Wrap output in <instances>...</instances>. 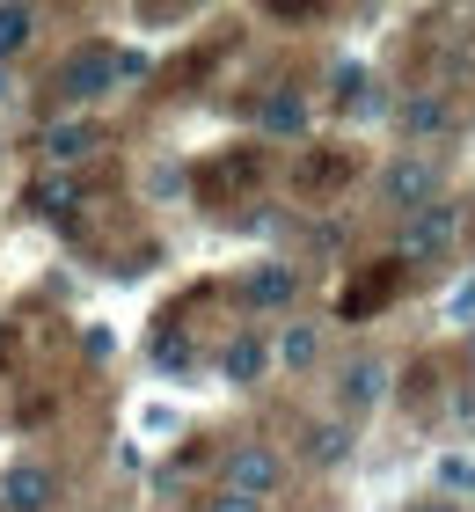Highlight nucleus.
<instances>
[{
    "label": "nucleus",
    "instance_id": "nucleus-17",
    "mask_svg": "<svg viewBox=\"0 0 475 512\" xmlns=\"http://www.w3.org/2000/svg\"><path fill=\"white\" fill-rule=\"evenodd\" d=\"M205 512H264V505H256V498H234V491H220V498H212Z\"/></svg>",
    "mask_w": 475,
    "mask_h": 512
},
{
    "label": "nucleus",
    "instance_id": "nucleus-15",
    "mask_svg": "<svg viewBox=\"0 0 475 512\" xmlns=\"http://www.w3.org/2000/svg\"><path fill=\"white\" fill-rule=\"evenodd\" d=\"M74 198H81V191H74V183H59V176H52V183H37V191H30V205H44V213H66Z\"/></svg>",
    "mask_w": 475,
    "mask_h": 512
},
{
    "label": "nucleus",
    "instance_id": "nucleus-1",
    "mask_svg": "<svg viewBox=\"0 0 475 512\" xmlns=\"http://www.w3.org/2000/svg\"><path fill=\"white\" fill-rule=\"evenodd\" d=\"M454 242H461V205H446V198L395 227V256H402V264H439Z\"/></svg>",
    "mask_w": 475,
    "mask_h": 512
},
{
    "label": "nucleus",
    "instance_id": "nucleus-3",
    "mask_svg": "<svg viewBox=\"0 0 475 512\" xmlns=\"http://www.w3.org/2000/svg\"><path fill=\"white\" fill-rule=\"evenodd\" d=\"M278 476H285V461L264 447V439H249V447L227 454V491H234V498H256V505H264V498L278 491Z\"/></svg>",
    "mask_w": 475,
    "mask_h": 512
},
{
    "label": "nucleus",
    "instance_id": "nucleus-12",
    "mask_svg": "<svg viewBox=\"0 0 475 512\" xmlns=\"http://www.w3.org/2000/svg\"><path fill=\"white\" fill-rule=\"evenodd\" d=\"M315 352H322V337L307 330V322H293V330H285V344H278L285 366H315Z\"/></svg>",
    "mask_w": 475,
    "mask_h": 512
},
{
    "label": "nucleus",
    "instance_id": "nucleus-6",
    "mask_svg": "<svg viewBox=\"0 0 475 512\" xmlns=\"http://www.w3.org/2000/svg\"><path fill=\"white\" fill-rule=\"evenodd\" d=\"M293 293H300L293 264H264V271H249V278H242V300H249V308H285Z\"/></svg>",
    "mask_w": 475,
    "mask_h": 512
},
{
    "label": "nucleus",
    "instance_id": "nucleus-14",
    "mask_svg": "<svg viewBox=\"0 0 475 512\" xmlns=\"http://www.w3.org/2000/svg\"><path fill=\"white\" fill-rule=\"evenodd\" d=\"M264 125H271V132H300V125H307V110H300L293 96H278V103H264Z\"/></svg>",
    "mask_w": 475,
    "mask_h": 512
},
{
    "label": "nucleus",
    "instance_id": "nucleus-11",
    "mask_svg": "<svg viewBox=\"0 0 475 512\" xmlns=\"http://www.w3.org/2000/svg\"><path fill=\"white\" fill-rule=\"evenodd\" d=\"M402 132H410V139H424V132H446V103H439V96H417L410 110H402Z\"/></svg>",
    "mask_w": 475,
    "mask_h": 512
},
{
    "label": "nucleus",
    "instance_id": "nucleus-13",
    "mask_svg": "<svg viewBox=\"0 0 475 512\" xmlns=\"http://www.w3.org/2000/svg\"><path fill=\"white\" fill-rule=\"evenodd\" d=\"M307 454H315V461H344L351 454V432L344 425H315V432H307Z\"/></svg>",
    "mask_w": 475,
    "mask_h": 512
},
{
    "label": "nucleus",
    "instance_id": "nucleus-16",
    "mask_svg": "<svg viewBox=\"0 0 475 512\" xmlns=\"http://www.w3.org/2000/svg\"><path fill=\"white\" fill-rule=\"evenodd\" d=\"M439 483H446V491H475V461H439Z\"/></svg>",
    "mask_w": 475,
    "mask_h": 512
},
{
    "label": "nucleus",
    "instance_id": "nucleus-2",
    "mask_svg": "<svg viewBox=\"0 0 475 512\" xmlns=\"http://www.w3.org/2000/svg\"><path fill=\"white\" fill-rule=\"evenodd\" d=\"M380 205L402 213V220H417L424 205H439V169L424 154H395L388 169H380Z\"/></svg>",
    "mask_w": 475,
    "mask_h": 512
},
{
    "label": "nucleus",
    "instance_id": "nucleus-4",
    "mask_svg": "<svg viewBox=\"0 0 475 512\" xmlns=\"http://www.w3.org/2000/svg\"><path fill=\"white\" fill-rule=\"evenodd\" d=\"M52 498H59V469H44V461H15L0 476V512H44Z\"/></svg>",
    "mask_w": 475,
    "mask_h": 512
},
{
    "label": "nucleus",
    "instance_id": "nucleus-7",
    "mask_svg": "<svg viewBox=\"0 0 475 512\" xmlns=\"http://www.w3.org/2000/svg\"><path fill=\"white\" fill-rule=\"evenodd\" d=\"M380 388H388V366H380V359H351L344 366V410L380 403Z\"/></svg>",
    "mask_w": 475,
    "mask_h": 512
},
{
    "label": "nucleus",
    "instance_id": "nucleus-5",
    "mask_svg": "<svg viewBox=\"0 0 475 512\" xmlns=\"http://www.w3.org/2000/svg\"><path fill=\"white\" fill-rule=\"evenodd\" d=\"M110 81H117V59L103 52V44H81V52L66 59V74H59V96L66 103H88V96H103Z\"/></svg>",
    "mask_w": 475,
    "mask_h": 512
},
{
    "label": "nucleus",
    "instance_id": "nucleus-18",
    "mask_svg": "<svg viewBox=\"0 0 475 512\" xmlns=\"http://www.w3.org/2000/svg\"><path fill=\"white\" fill-rule=\"evenodd\" d=\"M410 512H461V505H454V498H417Z\"/></svg>",
    "mask_w": 475,
    "mask_h": 512
},
{
    "label": "nucleus",
    "instance_id": "nucleus-10",
    "mask_svg": "<svg viewBox=\"0 0 475 512\" xmlns=\"http://www.w3.org/2000/svg\"><path fill=\"white\" fill-rule=\"evenodd\" d=\"M30 37H37V8H0V59L22 52Z\"/></svg>",
    "mask_w": 475,
    "mask_h": 512
},
{
    "label": "nucleus",
    "instance_id": "nucleus-9",
    "mask_svg": "<svg viewBox=\"0 0 475 512\" xmlns=\"http://www.w3.org/2000/svg\"><path fill=\"white\" fill-rule=\"evenodd\" d=\"M264 359H271L264 337H234L227 359H220V374H227V381H256V374H264Z\"/></svg>",
    "mask_w": 475,
    "mask_h": 512
},
{
    "label": "nucleus",
    "instance_id": "nucleus-8",
    "mask_svg": "<svg viewBox=\"0 0 475 512\" xmlns=\"http://www.w3.org/2000/svg\"><path fill=\"white\" fill-rule=\"evenodd\" d=\"M95 154V125H52V132H44V161H59V169H66V161H88Z\"/></svg>",
    "mask_w": 475,
    "mask_h": 512
}]
</instances>
